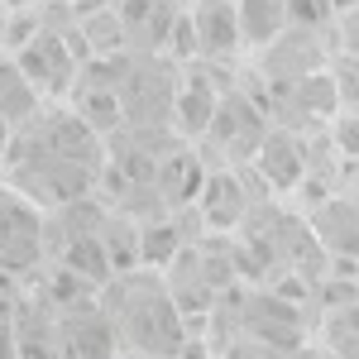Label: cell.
<instances>
[{"label":"cell","instance_id":"6da1fadb","mask_svg":"<svg viewBox=\"0 0 359 359\" xmlns=\"http://www.w3.org/2000/svg\"><path fill=\"white\" fill-rule=\"evenodd\" d=\"M144 287H130V278H120V292H125V302L111 306L106 316H111L115 326V340L125 335L130 345H135L144 359H177L182 350V311L177 302L168 297V287H158V278H139Z\"/></svg>","mask_w":359,"mask_h":359},{"label":"cell","instance_id":"7a4b0ae2","mask_svg":"<svg viewBox=\"0 0 359 359\" xmlns=\"http://www.w3.org/2000/svg\"><path fill=\"white\" fill-rule=\"evenodd\" d=\"M15 62L25 72L39 96H67L77 77H82V43L67 39V34H53V29H34L25 43L15 48Z\"/></svg>","mask_w":359,"mask_h":359},{"label":"cell","instance_id":"3957f363","mask_svg":"<svg viewBox=\"0 0 359 359\" xmlns=\"http://www.w3.org/2000/svg\"><path fill=\"white\" fill-rule=\"evenodd\" d=\"M43 259V221L25 196H0V269L20 273Z\"/></svg>","mask_w":359,"mask_h":359},{"label":"cell","instance_id":"277c9868","mask_svg":"<svg viewBox=\"0 0 359 359\" xmlns=\"http://www.w3.org/2000/svg\"><path fill=\"white\" fill-rule=\"evenodd\" d=\"M182 25L192 34L196 57H225V53L240 48L235 0H187V5H182Z\"/></svg>","mask_w":359,"mask_h":359},{"label":"cell","instance_id":"5b68a950","mask_svg":"<svg viewBox=\"0 0 359 359\" xmlns=\"http://www.w3.org/2000/svg\"><path fill=\"white\" fill-rule=\"evenodd\" d=\"M235 20H240V48H273L292 29L283 0H235Z\"/></svg>","mask_w":359,"mask_h":359},{"label":"cell","instance_id":"8992f818","mask_svg":"<svg viewBox=\"0 0 359 359\" xmlns=\"http://www.w3.org/2000/svg\"><path fill=\"white\" fill-rule=\"evenodd\" d=\"M39 106H43V96H39L34 82L20 72V62H15V57H0V120H5L10 130H20V125H29V120L39 115Z\"/></svg>","mask_w":359,"mask_h":359},{"label":"cell","instance_id":"52a82bcc","mask_svg":"<svg viewBox=\"0 0 359 359\" xmlns=\"http://www.w3.org/2000/svg\"><path fill=\"white\" fill-rule=\"evenodd\" d=\"M254 158H259L264 177H269L273 187H297V182L306 177V154L287 135H264V144H259Z\"/></svg>","mask_w":359,"mask_h":359},{"label":"cell","instance_id":"ba28073f","mask_svg":"<svg viewBox=\"0 0 359 359\" xmlns=\"http://www.w3.org/2000/svg\"><path fill=\"white\" fill-rule=\"evenodd\" d=\"M292 29H321L335 15V0H283Z\"/></svg>","mask_w":359,"mask_h":359},{"label":"cell","instance_id":"9c48e42d","mask_svg":"<svg viewBox=\"0 0 359 359\" xmlns=\"http://www.w3.org/2000/svg\"><path fill=\"white\" fill-rule=\"evenodd\" d=\"M15 316H20V306H15V302H0V359H20V340H15Z\"/></svg>","mask_w":359,"mask_h":359},{"label":"cell","instance_id":"30bf717a","mask_svg":"<svg viewBox=\"0 0 359 359\" xmlns=\"http://www.w3.org/2000/svg\"><path fill=\"white\" fill-rule=\"evenodd\" d=\"M340 149H345V154H355L359 158V115H350V120H340Z\"/></svg>","mask_w":359,"mask_h":359},{"label":"cell","instance_id":"8fae6325","mask_svg":"<svg viewBox=\"0 0 359 359\" xmlns=\"http://www.w3.org/2000/svg\"><path fill=\"white\" fill-rule=\"evenodd\" d=\"M72 10H77V20L82 15H96V10H115V0H67Z\"/></svg>","mask_w":359,"mask_h":359},{"label":"cell","instance_id":"7c38bea8","mask_svg":"<svg viewBox=\"0 0 359 359\" xmlns=\"http://www.w3.org/2000/svg\"><path fill=\"white\" fill-rule=\"evenodd\" d=\"M5 154H10V125L0 120V158H5Z\"/></svg>","mask_w":359,"mask_h":359},{"label":"cell","instance_id":"4fadbf2b","mask_svg":"<svg viewBox=\"0 0 359 359\" xmlns=\"http://www.w3.org/2000/svg\"><path fill=\"white\" fill-rule=\"evenodd\" d=\"M297 359H326V355H297Z\"/></svg>","mask_w":359,"mask_h":359}]
</instances>
